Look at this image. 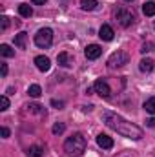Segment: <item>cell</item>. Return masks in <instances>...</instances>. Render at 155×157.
<instances>
[{
  "label": "cell",
  "instance_id": "30",
  "mask_svg": "<svg viewBox=\"0 0 155 157\" xmlns=\"http://www.w3.org/2000/svg\"><path fill=\"white\" fill-rule=\"evenodd\" d=\"M31 2H33L35 6H44V4H46L47 0H31Z\"/></svg>",
  "mask_w": 155,
  "mask_h": 157
},
{
  "label": "cell",
  "instance_id": "27",
  "mask_svg": "<svg viewBox=\"0 0 155 157\" xmlns=\"http://www.w3.org/2000/svg\"><path fill=\"white\" fill-rule=\"evenodd\" d=\"M0 75H2V77L7 75V64H2V68H0Z\"/></svg>",
  "mask_w": 155,
  "mask_h": 157
},
{
  "label": "cell",
  "instance_id": "1",
  "mask_svg": "<svg viewBox=\"0 0 155 157\" xmlns=\"http://www.w3.org/2000/svg\"><path fill=\"white\" fill-rule=\"evenodd\" d=\"M102 121L106 122L108 128L115 130L117 133H120V135H124V137H128V139H135V141H137V139L142 137V130H141L137 124H133V122L122 119L120 115H117L113 112H104V113H102Z\"/></svg>",
  "mask_w": 155,
  "mask_h": 157
},
{
  "label": "cell",
  "instance_id": "7",
  "mask_svg": "<svg viewBox=\"0 0 155 157\" xmlns=\"http://www.w3.org/2000/svg\"><path fill=\"white\" fill-rule=\"evenodd\" d=\"M84 55H86L88 60H95V59H99V57L102 55V48L97 46V44H89V46L84 49Z\"/></svg>",
  "mask_w": 155,
  "mask_h": 157
},
{
  "label": "cell",
  "instance_id": "10",
  "mask_svg": "<svg viewBox=\"0 0 155 157\" xmlns=\"http://www.w3.org/2000/svg\"><path fill=\"white\" fill-rule=\"evenodd\" d=\"M35 66L39 68L40 71H49V68H51V62H49V59H47V57L39 55V57H35Z\"/></svg>",
  "mask_w": 155,
  "mask_h": 157
},
{
  "label": "cell",
  "instance_id": "9",
  "mask_svg": "<svg viewBox=\"0 0 155 157\" xmlns=\"http://www.w3.org/2000/svg\"><path fill=\"white\" fill-rule=\"evenodd\" d=\"M97 144L104 150H110V148H113V139L106 133H100V135H97Z\"/></svg>",
  "mask_w": 155,
  "mask_h": 157
},
{
  "label": "cell",
  "instance_id": "19",
  "mask_svg": "<svg viewBox=\"0 0 155 157\" xmlns=\"http://www.w3.org/2000/svg\"><path fill=\"white\" fill-rule=\"evenodd\" d=\"M28 155L29 157H42L44 155V150L40 146H29L28 148Z\"/></svg>",
  "mask_w": 155,
  "mask_h": 157
},
{
  "label": "cell",
  "instance_id": "29",
  "mask_svg": "<svg viewBox=\"0 0 155 157\" xmlns=\"http://www.w3.org/2000/svg\"><path fill=\"white\" fill-rule=\"evenodd\" d=\"M146 126H150V128H155V119H153V117L148 119V121H146Z\"/></svg>",
  "mask_w": 155,
  "mask_h": 157
},
{
  "label": "cell",
  "instance_id": "28",
  "mask_svg": "<svg viewBox=\"0 0 155 157\" xmlns=\"http://www.w3.org/2000/svg\"><path fill=\"white\" fill-rule=\"evenodd\" d=\"M2 137H4V139H7V137H9V130H7L6 126L2 128Z\"/></svg>",
  "mask_w": 155,
  "mask_h": 157
},
{
  "label": "cell",
  "instance_id": "2",
  "mask_svg": "<svg viewBox=\"0 0 155 157\" xmlns=\"http://www.w3.org/2000/svg\"><path fill=\"white\" fill-rule=\"evenodd\" d=\"M64 150H66L68 155H71V157L80 155L86 150V139H84V135L82 133H73L71 137H68L66 143H64Z\"/></svg>",
  "mask_w": 155,
  "mask_h": 157
},
{
  "label": "cell",
  "instance_id": "16",
  "mask_svg": "<svg viewBox=\"0 0 155 157\" xmlns=\"http://www.w3.org/2000/svg\"><path fill=\"white\" fill-rule=\"evenodd\" d=\"M28 93H29V97H33V99H39L40 95H42V90H40L39 84H31V86L28 88Z\"/></svg>",
  "mask_w": 155,
  "mask_h": 157
},
{
  "label": "cell",
  "instance_id": "11",
  "mask_svg": "<svg viewBox=\"0 0 155 157\" xmlns=\"http://www.w3.org/2000/svg\"><path fill=\"white\" fill-rule=\"evenodd\" d=\"M113 29H112V26H108V24H104L100 29H99V37L102 40H106V42H110V40H113Z\"/></svg>",
  "mask_w": 155,
  "mask_h": 157
},
{
  "label": "cell",
  "instance_id": "13",
  "mask_svg": "<svg viewBox=\"0 0 155 157\" xmlns=\"http://www.w3.org/2000/svg\"><path fill=\"white\" fill-rule=\"evenodd\" d=\"M97 6H99L97 0H80V7L84 11H93V9H97Z\"/></svg>",
  "mask_w": 155,
  "mask_h": 157
},
{
  "label": "cell",
  "instance_id": "8",
  "mask_svg": "<svg viewBox=\"0 0 155 157\" xmlns=\"http://www.w3.org/2000/svg\"><path fill=\"white\" fill-rule=\"evenodd\" d=\"M57 62H59L60 66H64V68H71V66H73V57H71L68 51H62V53L57 55Z\"/></svg>",
  "mask_w": 155,
  "mask_h": 157
},
{
  "label": "cell",
  "instance_id": "17",
  "mask_svg": "<svg viewBox=\"0 0 155 157\" xmlns=\"http://www.w3.org/2000/svg\"><path fill=\"white\" fill-rule=\"evenodd\" d=\"M18 13H20L22 17H31V15H33V9H31L29 4H20V6H18Z\"/></svg>",
  "mask_w": 155,
  "mask_h": 157
},
{
  "label": "cell",
  "instance_id": "21",
  "mask_svg": "<svg viewBox=\"0 0 155 157\" xmlns=\"http://www.w3.org/2000/svg\"><path fill=\"white\" fill-rule=\"evenodd\" d=\"M64 130H66V124H64V122H55V124H53V133H55V135L62 133Z\"/></svg>",
  "mask_w": 155,
  "mask_h": 157
},
{
  "label": "cell",
  "instance_id": "32",
  "mask_svg": "<svg viewBox=\"0 0 155 157\" xmlns=\"http://www.w3.org/2000/svg\"><path fill=\"white\" fill-rule=\"evenodd\" d=\"M153 28H155V24H153Z\"/></svg>",
  "mask_w": 155,
  "mask_h": 157
},
{
  "label": "cell",
  "instance_id": "25",
  "mask_svg": "<svg viewBox=\"0 0 155 157\" xmlns=\"http://www.w3.org/2000/svg\"><path fill=\"white\" fill-rule=\"evenodd\" d=\"M51 106H55L57 110H62V108H64V102H62V101H55V99H53V101H51Z\"/></svg>",
  "mask_w": 155,
  "mask_h": 157
},
{
  "label": "cell",
  "instance_id": "26",
  "mask_svg": "<svg viewBox=\"0 0 155 157\" xmlns=\"http://www.w3.org/2000/svg\"><path fill=\"white\" fill-rule=\"evenodd\" d=\"M28 108H29V110H31V112H35V113H40V112H42V110H40V108H42V106H39V104H29V106H28Z\"/></svg>",
  "mask_w": 155,
  "mask_h": 157
},
{
  "label": "cell",
  "instance_id": "12",
  "mask_svg": "<svg viewBox=\"0 0 155 157\" xmlns=\"http://www.w3.org/2000/svg\"><path fill=\"white\" fill-rule=\"evenodd\" d=\"M139 68H141V71L150 73V71H153L155 62L152 60V59H142V60H141V64H139Z\"/></svg>",
  "mask_w": 155,
  "mask_h": 157
},
{
  "label": "cell",
  "instance_id": "5",
  "mask_svg": "<svg viewBox=\"0 0 155 157\" xmlns=\"http://www.w3.org/2000/svg\"><path fill=\"white\" fill-rule=\"evenodd\" d=\"M115 17H117V20H119V24L122 26V28H130L131 24H133V13L131 11H128L126 7H119L117 9V13H115Z\"/></svg>",
  "mask_w": 155,
  "mask_h": 157
},
{
  "label": "cell",
  "instance_id": "3",
  "mask_svg": "<svg viewBox=\"0 0 155 157\" xmlns=\"http://www.w3.org/2000/svg\"><path fill=\"white\" fill-rule=\"evenodd\" d=\"M51 42H53V31H51L49 28H42V29L37 31V35H35V44H37L39 48H49Z\"/></svg>",
  "mask_w": 155,
  "mask_h": 157
},
{
  "label": "cell",
  "instance_id": "31",
  "mask_svg": "<svg viewBox=\"0 0 155 157\" xmlns=\"http://www.w3.org/2000/svg\"><path fill=\"white\" fill-rule=\"evenodd\" d=\"M128 2H131V0H128Z\"/></svg>",
  "mask_w": 155,
  "mask_h": 157
},
{
  "label": "cell",
  "instance_id": "23",
  "mask_svg": "<svg viewBox=\"0 0 155 157\" xmlns=\"http://www.w3.org/2000/svg\"><path fill=\"white\" fill-rule=\"evenodd\" d=\"M0 106H2V108H0L2 112H6V110L9 108V99H7L6 95H2V97H0Z\"/></svg>",
  "mask_w": 155,
  "mask_h": 157
},
{
  "label": "cell",
  "instance_id": "22",
  "mask_svg": "<svg viewBox=\"0 0 155 157\" xmlns=\"http://www.w3.org/2000/svg\"><path fill=\"white\" fill-rule=\"evenodd\" d=\"M153 49H155V42H146V44H142V48H141L142 53H148V51H153Z\"/></svg>",
  "mask_w": 155,
  "mask_h": 157
},
{
  "label": "cell",
  "instance_id": "14",
  "mask_svg": "<svg viewBox=\"0 0 155 157\" xmlns=\"http://www.w3.org/2000/svg\"><path fill=\"white\" fill-rule=\"evenodd\" d=\"M142 13L146 17H155V2H144L142 4Z\"/></svg>",
  "mask_w": 155,
  "mask_h": 157
},
{
  "label": "cell",
  "instance_id": "24",
  "mask_svg": "<svg viewBox=\"0 0 155 157\" xmlns=\"http://www.w3.org/2000/svg\"><path fill=\"white\" fill-rule=\"evenodd\" d=\"M7 26H9V18H7V17H2V18H0V29L6 31Z\"/></svg>",
  "mask_w": 155,
  "mask_h": 157
},
{
  "label": "cell",
  "instance_id": "15",
  "mask_svg": "<svg viewBox=\"0 0 155 157\" xmlns=\"http://www.w3.org/2000/svg\"><path fill=\"white\" fill-rule=\"evenodd\" d=\"M0 55L6 57V59H11V57H15V49H11L7 44H2L0 46Z\"/></svg>",
  "mask_w": 155,
  "mask_h": 157
},
{
  "label": "cell",
  "instance_id": "18",
  "mask_svg": "<svg viewBox=\"0 0 155 157\" xmlns=\"http://www.w3.org/2000/svg\"><path fill=\"white\" fill-rule=\"evenodd\" d=\"M26 37H28L26 33H18V35L15 37V46L20 48V49H24V48H26Z\"/></svg>",
  "mask_w": 155,
  "mask_h": 157
},
{
  "label": "cell",
  "instance_id": "6",
  "mask_svg": "<svg viewBox=\"0 0 155 157\" xmlns=\"http://www.w3.org/2000/svg\"><path fill=\"white\" fill-rule=\"evenodd\" d=\"M93 90H95L100 97H104V99H108L110 93H112V88H110V84H108L104 78H97L95 84H93Z\"/></svg>",
  "mask_w": 155,
  "mask_h": 157
},
{
  "label": "cell",
  "instance_id": "4",
  "mask_svg": "<svg viewBox=\"0 0 155 157\" xmlns=\"http://www.w3.org/2000/svg\"><path fill=\"white\" fill-rule=\"evenodd\" d=\"M128 60H130V57H128L126 51H115V53L110 55V59H108V66H110V68H120V66L128 64Z\"/></svg>",
  "mask_w": 155,
  "mask_h": 157
},
{
  "label": "cell",
  "instance_id": "20",
  "mask_svg": "<svg viewBox=\"0 0 155 157\" xmlns=\"http://www.w3.org/2000/svg\"><path fill=\"white\" fill-rule=\"evenodd\" d=\"M144 110H146L148 113H152V115H155V97H152V99H148V101L144 102Z\"/></svg>",
  "mask_w": 155,
  "mask_h": 157
}]
</instances>
